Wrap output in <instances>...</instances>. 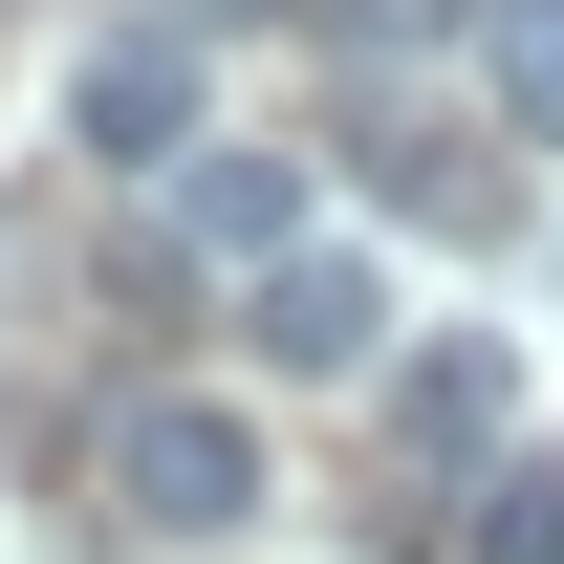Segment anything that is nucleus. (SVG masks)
<instances>
[{
    "label": "nucleus",
    "mask_w": 564,
    "mask_h": 564,
    "mask_svg": "<svg viewBox=\"0 0 564 564\" xmlns=\"http://www.w3.org/2000/svg\"><path fill=\"white\" fill-rule=\"evenodd\" d=\"M66 131L131 152V174H174V152H196V22H109L87 87H66Z\"/></svg>",
    "instance_id": "nucleus-4"
},
{
    "label": "nucleus",
    "mask_w": 564,
    "mask_h": 564,
    "mask_svg": "<svg viewBox=\"0 0 564 564\" xmlns=\"http://www.w3.org/2000/svg\"><path fill=\"white\" fill-rule=\"evenodd\" d=\"M369 196H391V217H478V152L413 109V131H369Z\"/></svg>",
    "instance_id": "nucleus-7"
},
{
    "label": "nucleus",
    "mask_w": 564,
    "mask_h": 564,
    "mask_svg": "<svg viewBox=\"0 0 564 564\" xmlns=\"http://www.w3.org/2000/svg\"><path fill=\"white\" fill-rule=\"evenodd\" d=\"M239 348H261V369H304V391H391L413 304H391V261H369V239H304V261H261Z\"/></svg>",
    "instance_id": "nucleus-3"
},
{
    "label": "nucleus",
    "mask_w": 564,
    "mask_h": 564,
    "mask_svg": "<svg viewBox=\"0 0 564 564\" xmlns=\"http://www.w3.org/2000/svg\"><path fill=\"white\" fill-rule=\"evenodd\" d=\"M434 564H564V456H499L478 499H456V543Z\"/></svg>",
    "instance_id": "nucleus-6"
},
{
    "label": "nucleus",
    "mask_w": 564,
    "mask_h": 564,
    "mask_svg": "<svg viewBox=\"0 0 564 564\" xmlns=\"http://www.w3.org/2000/svg\"><path fill=\"white\" fill-rule=\"evenodd\" d=\"M109 521H131V543H239V521H261V413L152 391V413L109 434Z\"/></svg>",
    "instance_id": "nucleus-1"
},
{
    "label": "nucleus",
    "mask_w": 564,
    "mask_h": 564,
    "mask_svg": "<svg viewBox=\"0 0 564 564\" xmlns=\"http://www.w3.org/2000/svg\"><path fill=\"white\" fill-rule=\"evenodd\" d=\"M174 217H196V239H217V261H304V174H282V152H174Z\"/></svg>",
    "instance_id": "nucleus-5"
},
{
    "label": "nucleus",
    "mask_w": 564,
    "mask_h": 564,
    "mask_svg": "<svg viewBox=\"0 0 564 564\" xmlns=\"http://www.w3.org/2000/svg\"><path fill=\"white\" fill-rule=\"evenodd\" d=\"M174 22H282V0H174Z\"/></svg>",
    "instance_id": "nucleus-8"
},
{
    "label": "nucleus",
    "mask_w": 564,
    "mask_h": 564,
    "mask_svg": "<svg viewBox=\"0 0 564 564\" xmlns=\"http://www.w3.org/2000/svg\"><path fill=\"white\" fill-rule=\"evenodd\" d=\"M369 413H391V478L413 499H478L499 456H521V348H499V326H434V348H391Z\"/></svg>",
    "instance_id": "nucleus-2"
}]
</instances>
